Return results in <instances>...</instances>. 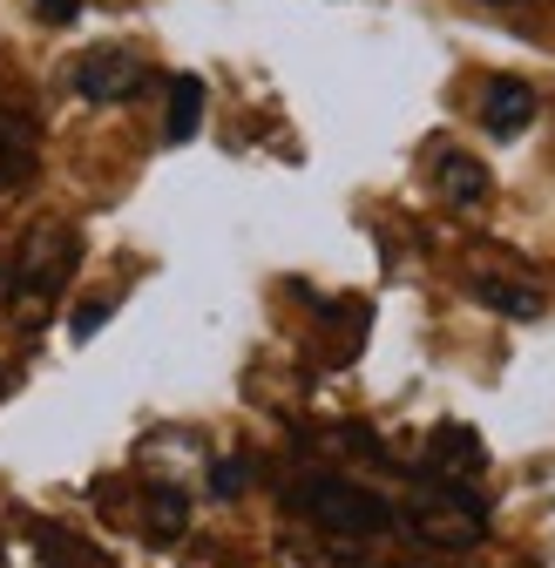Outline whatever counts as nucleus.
Instances as JSON below:
<instances>
[{
	"label": "nucleus",
	"instance_id": "nucleus-1",
	"mask_svg": "<svg viewBox=\"0 0 555 568\" xmlns=\"http://www.w3.org/2000/svg\"><path fill=\"white\" fill-rule=\"evenodd\" d=\"M292 508H299L305 521H319L325 535H386V528L400 521L386 494H373V487H360V480H339V474H305V480L292 487Z\"/></svg>",
	"mask_w": 555,
	"mask_h": 568
},
{
	"label": "nucleus",
	"instance_id": "nucleus-2",
	"mask_svg": "<svg viewBox=\"0 0 555 568\" xmlns=\"http://www.w3.org/2000/svg\"><path fill=\"white\" fill-rule=\"evenodd\" d=\"M68 271H75V231L68 224H34L28 244L14 251L8 277H0V292H8L14 312H48L54 292L68 284Z\"/></svg>",
	"mask_w": 555,
	"mask_h": 568
},
{
	"label": "nucleus",
	"instance_id": "nucleus-3",
	"mask_svg": "<svg viewBox=\"0 0 555 568\" xmlns=\"http://www.w3.org/2000/svg\"><path fill=\"white\" fill-rule=\"evenodd\" d=\"M413 528L434 548H474L481 541V501L461 487V480H427L413 494Z\"/></svg>",
	"mask_w": 555,
	"mask_h": 568
},
{
	"label": "nucleus",
	"instance_id": "nucleus-4",
	"mask_svg": "<svg viewBox=\"0 0 555 568\" xmlns=\"http://www.w3.org/2000/svg\"><path fill=\"white\" fill-rule=\"evenodd\" d=\"M143 75H150V68H143V54H135V48H89L82 61H75V89L89 95V102H129L135 89H143Z\"/></svg>",
	"mask_w": 555,
	"mask_h": 568
},
{
	"label": "nucleus",
	"instance_id": "nucleus-5",
	"mask_svg": "<svg viewBox=\"0 0 555 568\" xmlns=\"http://www.w3.org/2000/svg\"><path fill=\"white\" fill-rule=\"evenodd\" d=\"M535 89L528 82H515V75H495L488 89H481V129H488L495 142H515L528 122H535Z\"/></svg>",
	"mask_w": 555,
	"mask_h": 568
},
{
	"label": "nucleus",
	"instance_id": "nucleus-6",
	"mask_svg": "<svg viewBox=\"0 0 555 568\" xmlns=\"http://www.w3.org/2000/svg\"><path fill=\"white\" fill-rule=\"evenodd\" d=\"M427 467H434V480H474L481 467H488V447L474 440V426H441L434 434V454H427Z\"/></svg>",
	"mask_w": 555,
	"mask_h": 568
},
{
	"label": "nucleus",
	"instance_id": "nucleus-7",
	"mask_svg": "<svg viewBox=\"0 0 555 568\" xmlns=\"http://www.w3.org/2000/svg\"><path fill=\"white\" fill-rule=\"evenodd\" d=\"M434 183H441L447 203H488V190H495L488 170H481L467 150H441V156H434Z\"/></svg>",
	"mask_w": 555,
	"mask_h": 568
},
{
	"label": "nucleus",
	"instance_id": "nucleus-8",
	"mask_svg": "<svg viewBox=\"0 0 555 568\" xmlns=\"http://www.w3.org/2000/svg\"><path fill=\"white\" fill-rule=\"evenodd\" d=\"M467 292H474L481 305L508 312V318H542V292H535V284H508V277H495V271H481Z\"/></svg>",
	"mask_w": 555,
	"mask_h": 568
},
{
	"label": "nucleus",
	"instance_id": "nucleus-9",
	"mask_svg": "<svg viewBox=\"0 0 555 568\" xmlns=\"http://www.w3.org/2000/svg\"><path fill=\"white\" fill-rule=\"evenodd\" d=\"M203 129V75H170V142H190Z\"/></svg>",
	"mask_w": 555,
	"mask_h": 568
},
{
	"label": "nucleus",
	"instance_id": "nucleus-10",
	"mask_svg": "<svg viewBox=\"0 0 555 568\" xmlns=\"http://www.w3.org/2000/svg\"><path fill=\"white\" fill-rule=\"evenodd\" d=\"M28 170H34V163H28V142H21L8 122H0V190H14Z\"/></svg>",
	"mask_w": 555,
	"mask_h": 568
},
{
	"label": "nucleus",
	"instance_id": "nucleus-11",
	"mask_svg": "<svg viewBox=\"0 0 555 568\" xmlns=\"http://www.w3.org/2000/svg\"><path fill=\"white\" fill-rule=\"evenodd\" d=\"M244 480H251V467H244V460H224V467L211 474V494H224V501H231V494H244Z\"/></svg>",
	"mask_w": 555,
	"mask_h": 568
},
{
	"label": "nucleus",
	"instance_id": "nucleus-12",
	"mask_svg": "<svg viewBox=\"0 0 555 568\" xmlns=\"http://www.w3.org/2000/svg\"><path fill=\"white\" fill-rule=\"evenodd\" d=\"M102 318H109V298L82 305V312H75V325H68V332H75V345H82V338H95V332H102Z\"/></svg>",
	"mask_w": 555,
	"mask_h": 568
},
{
	"label": "nucleus",
	"instance_id": "nucleus-13",
	"mask_svg": "<svg viewBox=\"0 0 555 568\" xmlns=\"http://www.w3.org/2000/svg\"><path fill=\"white\" fill-rule=\"evenodd\" d=\"M34 8H41L48 28H68V21H75V0H34Z\"/></svg>",
	"mask_w": 555,
	"mask_h": 568
},
{
	"label": "nucleus",
	"instance_id": "nucleus-14",
	"mask_svg": "<svg viewBox=\"0 0 555 568\" xmlns=\"http://www.w3.org/2000/svg\"><path fill=\"white\" fill-rule=\"evenodd\" d=\"M8 393H14V379H8V366H0V399H8Z\"/></svg>",
	"mask_w": 555,
	"mask_h": 568
},
{
	"label": "nucleus",
	"instance_id": "nucleus-15",
	"mask_svg": "<svg viewBox=\"0 0 555 568\" xmlns=\"http://www.w3.org/2000/svg\"><path fill=\"white\" fill-rule=\"evenodd\" d=\"M488 8H515V0H488Z\"/></svg>",
	"mask_w": 555,
	"mask_h": 568
}]
</instances>
